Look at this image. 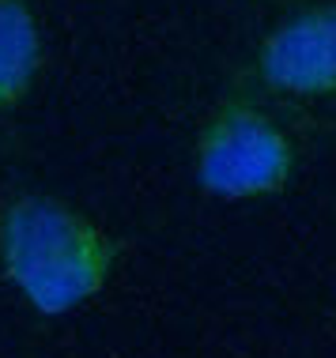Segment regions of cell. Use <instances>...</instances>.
I'll use <instances>...</instances> for the list:
<instances>
[{
	"label": "cell",
	"instance_id": "cell-1",
	"mask_svg": "<svg viewBox=\"0 0 336 358\" xmlns=\"http://www.w3.org/2000/svg\"><path fill=\"white\" fill-rule=\"evenodd\" d=\"M121 241L57 196L23 192L0 208V272L42 317H61L102 294Z\"/></svg>",
	"mask_w": 336,
	"mask_h": 358
},
{
	"label": "cell",
	"instance_id": "cell-2",
	"mask_svg": "<svg viewBox=\"0 0 336 358\" xmlns=\"http://www.w3.org/2000/svg\"><path fill=\"white\" fill-rule=\"evenodd\" d=\"M193 173L200 192L216 200L276 196L295 173V143L257 102L227 94L200 121Z\"/></svg>",
	"mask_w": 336,
	"mask_h": 358
},
{
	"label": "cell",
	"instance_id": "cell-3",
	"mask_svg": "<svg viewBox=\"0 0 336 358\" xmlns=\"http://www.w3.org/2000/svg\"><path fill=\"white\" fill-rule=\"evenodd\" d=\"M257 80L287 99L336 94V0L287 15L257 50Z\"/></svg>",
	"mask_w": 336,
	"mask_h": 358
},
{
	"label": "cell",
	"instance_id": "cell-4",
	"mask_svg": "<svg viewBox=\"0 0 336 358\" xmlns=\"http://www.w3.org/2000/svg\"><path fill=\"white\" fill-rule=\"evenodd\" d=\"M42 61L46 45L31 0H0V113L31 94Z\"/></svg>",
	"mask_w": 336,
	"mask_h": 358
}]
</instances>
